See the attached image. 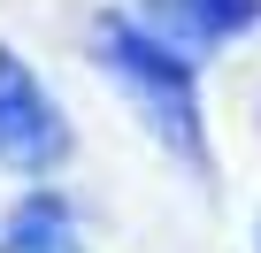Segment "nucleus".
<instances>
[{"label": "nucleus", "instance_id": "1", "mask_svg": "<svg viewBox=\"0 0 261 253\" xmlns=\"http://www.w3.org/2000/svg\"><path fill=\"white\" fill-rule=\"evenodd\" d=\"M92 54H100V69L123 85V100L146 115V131L177 154V161H207V131H200V77H192V62L162 39V31H146L139 16H123V8H108L100 23H92Z\"/></svg>", "mask_w": 261, "mask_h": 253}, {"label": "nucleus", "instance_id": "3", "mask_svg": "<svg viewBox=\"0 0 261 253\" xmlns=\"http://www.w3.org/2000/svg\"><path fill=\"white\" fill-rule=\"evenodd\" d=\"M0 253H85L77 207H69L62 192H31L8 222H0Z\"/></svg>", "mask_w": 261, "mask_h": 253}, {"label": "nucleus", "instance_id": "4", "mask_svg": "<svg viewBox=\"0 0 261 253\" xmlns=\"http://www.w3.org/2000/svg\"><path fill=\"white\" fill-rule=\"evenodd\" d=\"M154 8H169V23H185L192 39H215V46L261 31V0H154Z\"/></svg>", "mask_w": 261, "mask_h": 253}, {"label": "nucleus", "instance_id": "2", "mask_svg": "<svg viewBox=\"0 0 261 253\" xmlns=\"http://www.w3.org/2000/svg\"><path fill=\"white\" fill-rule=\"evenodd\" d=\"M69 154V115L54 107V92L23 69L16 46H0V169L46 177Z\"/></svg>", "mask_w": 261, "mask_h": 253}]
</instances>
